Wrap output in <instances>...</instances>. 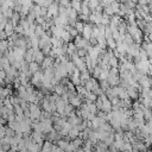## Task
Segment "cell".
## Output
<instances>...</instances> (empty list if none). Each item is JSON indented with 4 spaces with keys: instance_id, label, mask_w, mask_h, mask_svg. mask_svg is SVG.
<instances>
[{
    "instance_id": "obj_14",
    "label": "cell",
    "mask_w": 152,
    "mask_h": 152,
    "mask_svg": "<svg viewBox=\"0 0 152 152\" xmlns=\"http://www.w3.org/2000/svg\"><path fill=\"white\" fill-rule=\"evenodd\" d=\"M51 44L53 48H62L63 44H64V40L61 38V37H55L52 36L51 37Z\"/></svg>"
},
{
    "instance_id": "obj_28",
    "label": "cell",
    "mask_w": 152,
    "mask_h": 152,
    "mask_svg": "<svg viewBox=\"0 0 152 152\" xmlns=\"http://www.w3.org/2000/svg\"><path fill=\"white\" fill-rule=\"evenodd\" d=\"M101 24L108 26L110 24V17L108 14H106L104 12H102V17H101Z\"/></svg>"
},
{
    "instance_id": "obj_10",
    "label": "cell",
    "mask_w": 152,
    "mask_h": 152,
    "mask_svg": "<svg viewBox=\"0 0 152 152\" xmlns=\"http://www.w3.org/2000/svg\"><path fill=\"white\" fill-rule=\"evenodd\" d=\"M107 81H108V83H109L110 87L119 86V83H120V75H109L108 74Z\"/></svg>"
},
{
    "instance_id": "obj_5",
    "label": "cell",
    "mask_w": 152,
    "mask_h": 152,
    "mask_svg": "<svg viewBox=\"0 0 152 152\" xmlns=\"http://www.w3.org/2000/svg\"><path fill=\"white\" fill-rule=\"evenodd\" d=\"M72 42L75 43V45L77 46V49H78V48H87V46L89 45V42H88V39L83 38L81 34L76 36V37L74 38V40H72Z\"/></svg>"
},
{
    "instance_id": "obj_2",
    "label": "cell",
    "mask_w": 152,
    "mask_h": 152,
    "mask_svg": "<svg viewBox=\"0 0 152 152\" xmlns=\"http://www.w3.org/2000/svg\"><path fill=\"white\" fill-rule=\"evenodd\" d=\"M71 61H72V63L75 64V66H76L77 69H80L81 71L87 69V64H86V61H84V58H82V57H78L76 53L71 56Z\"/></svg>"
},
{
    "instance_id": "obj_6",
    "label": "cell",
    "mask_w": 152,
    "mask_h": 152,
    "mask_svg": "<svg viewBox=\"0 0 152 152\" xmlns=\"http://www.w3.org/2000/svg\"><path fill=\"white\" fill-rule=\"evenodd\" d=\"M55 57H52V56H45L44 57V59H43V62L40 63V69L42 70H44V69H46V68H50V66H53V63H55Z\"/></svg>"
},
{
    "instance_id": "obj_21",
    "label": "cell",
    "mask_w": 152,
    "mask_h": 152,
    "mask_svg": "<svg viewBox=\"0 0 152 152\" xmlns=\"http://www.w3.org/2000/svg\"><path fill=\"white\" fill-rule=\"evenodd\" d=\"M11 20H12V23H13V25H14V27L20 23V19H21V15H20V13L19 12H17V11H14L13 12V14H12V17L10 18Z\"/></svg>"
},
{
    "instance_id": "obj_37",
    "label": "cell",
    "mask_w": 152,
    "mask_h": 152,
    "mask_svg": "<svg viewBox=\"0 0 152 152\" xmlns=\"http://www.w3.org/2000/svg\"><path fill=\"white\" fill-rule=\"evenodd\" d=\"M53 129H56L57 132H59L61 129H62V127L58 125V124H56V122H53Z\"/></svg>"
},
{
    "instance_id": "obj_3",
    "label": "cell",
    "mask_w": 152,
    "mask_h": 152,
    "mask_svg": "<svg viewBox=\"0 0 152 152\" xmlns=\"http://www.w3.org/2000/svg\"><path fill=\"white\" fill-rule=\"evenodd\" d=\"M126 90H127L128 97H129V99H132L133 101L139 99V96H140V91H139L138 87H135V86H132V84H131Z\"/></svg>"
},
{
    "instance_id": "obj_15",
    "label": "cell",
    "mask_w": 152,
    "mask_h": 152,
    "mask_svg": "<svg viewBox=\"0 0 152 152\" xmlns=\"http://www.w3.org/2000/svg\"><path fill=\"white\" fill-rule=\"evenodd\" d=\"M5 32H6V34H7V37H10L13 32H14V25H13V23H12V20L11 19H8V21L6 23V25H5Z\"/></svg>"
},
{
    "instance_id": "obj_18",
    "label": "cell",
    "mask_w": 152,
    "mask_h": 152,
    "mask_svg": "<svg viewBox=\"0 0 152 152\" xmlns=\"http://www.w3.org/2000/svg\"><path fill=\"white\" fill-rule=\"evenodd\" d=\"M80 77H81V81H82V82H81V84L83 86V84H84V82L91 77V72H90L88 69L82 70V71H81V74H80Z\"/></svg>"
},
{
    "instance_id": "obj_34",
    "label": "cell",
    "mask_w": 152,
    "mask_h": 152,
    "mask_svg": "<svg viewBox=\"0 0 152 152\" xmlns=\"http://www.w3.org/2000/svg\"><path fill=\"white\" fill-rule=\"evenodd\" d=\"M14 32H17V33H19L20 36H24L25 34V28L20 25V24H18L15 27H14Z\"/></svg>"
},
{
    "instance_id": "obj_24",
    "label": "cell",
    "mask_w": 152,
    "mask_h": 152,
    "mask_svg": "<svg viewBox=\"0 0 152 152\" xmlns=\"http://www.w3.org/2000/svg\"><path fill=\"white\" fill-rule=\"evenodd\" d=\"M45 32H46V30H45L42 25H38V24H37L36 30H34V34H36V36H38V37L40 38L42 36H44V34H45Z\"/></svg>"
},
{
    "instance_id": "obj_23",
    "label": "cell",
    "mask_w": 152,
    "mask_h": 152,
    "mask_svg": "<svg viewBox=\"0 0 152 152\" xmlns=\"http://www.w3.org/2000/svg\"><path fill=\"white\" fill-rule=\"evenodd\" d=\"M76 52H77V46L75 45L74 42H69V43H68V53H69L70 56H72V55H75Z\"/></svg>"
},
{
    "instance_id": "obj_1",
    "label": "cell",
    "mask_w": 152,
    "mask_h": 152,
    "mask_svg": "<svg viewBox=\"0 0 152 152\" xmlns=\"http://www.w3.org/2000/svg\"><path fill=\"white\" fill-rule=\"evenodd\" d=\"M28 109L31 112V115H30V119L32 121L34 120H39V116L42 114V108L38 103L36 102H28Z\"/></svg>"
},
{
    "instance_id": "obj_17",
    "label": "cell",
    "mask_w": 152,
    "mask_h": 152,
    "mask_svg": "<svg viewBox=\"0 0 152 152\" xmlns=\"http://www.w3.org/2000/svg\"><path fill=\"white\" fill-rule=\"evenodd\" d=\"M28 69H30V72L33 75L34 72H37L38 70H40V64L36 61H32L28 63Z\"/></svg>"
},
{
    "instance_id": "obj_29",
    "label": "cell",
    "mask_w": 152,
    "mask_h": 152,
    "mask_svg": "<svg viewBox=\"0 0 152 152\" xmlns=\"http://www.w3.org/2000/svg\"><path fill=\"white\" fill-rule=\"evenodd\" d=\"M103 12H104L106 14H108L109 17H112V15H114V14H115V11H114V8H113L110 5L104 6V7H103Z\"/></svg>"
},
{
    "instance_id": "obj_31",
    "label": "cell",
    "mask_w": 152,
    "mask_h": 152,
    "mask_svg": "<svg viewBox=\"0 0 152 152\" xmlns=\"http://www.w3.org/2000/svg\"><path fill=\"white\" fill-rule=\"evenodd\" d=\"M76 55H77L78 57H82V58H84V57L88 55V51H87V49H86V48H78V49H77V52H76Z\"/></svg>"
},
{
    "instance_id": "obj_27",
    "label": "cell",
    "mask_w": 152,
    "mask_h": 152,
    "mask_svg": "<svg viewBox=\"0 0 152 152\" xmlns=\"http://www.w3.org/2000/svg\"><path fill=\"white\" fill-rule=\"evenodd\" d=\"M96 39H97V44L102 49H106L107 48V42H106V37L104 36H99V37H96Z\"/></svg>"
},
{
    "instance_id": "obj_12",
    "label": "cell",
    "mask_w": 152,
    "mask_h": 152,
    "mask_svg": "<svg viewBox=\"0 0 152 152\" xmlns=\"http://www.w3.org/2000/svg\"><path fill=\"white\" fill-rule=\"evenodd\" d=\"M83 121V119L78 115H71V116H68V122L71 125V126H77L78 124H81Z\"/></svg>"
},
{
    "instance_id": "obj_32",
    "label": "cell",
    "mask_w": 152,
    "mask_h": 152,
    "mask_svg": "<svg viewBox=\"0 0 152 152\" xmlns=\"http://www.w3.org/2000/svg\"><path fill=\"white\" fill-rule=\"evenodd\" d=\"M101 71H102V69H101L99 65H96V66H94V69H93V71H91V76H94L95 78H99Z\"/></svg>"
},
{
    "instance_id": "obj_25",
    "label": "cell",
    "mask_w": 152,
    "mask_h": 152,
    "mask_svg": "<svg viewBox=\"0 0 152 152\" xmlns=\"http://www.w3.org/2000/svg\"><path fill=\"white\" fill-rule=\"evenodd\" d=\"M106 42H107V48L112 49V50H115L116 49V40L110 37V38H106Z\"/></svg>"
},
{
    "instance_id": "obj_19",
    "label": "cell",
    "mask_w": 152,
    "mask_h": 152,
    "mask_svg": "<svg viewBox=\"0 0 152 152\" xmlns=\"http://www.w3.org/2000/svg\"><path fill=\"white\" fill-rule=\"evenodd\" d=\"M78 135H80V131H78V128H77L76 126H72V127L70 128L69 133H68V138H69L70 140H72V139L77 138Z\"/></svg>"
},
{
    "instance_id": "obj_13",
    "label": "cell",
    "mask_w": 152,
    "mask_h": 152,
    "mask_svg": "<svg viewBox=\"0 0 152 152\" xmlns=\"http://www.w3.org/2000/svg\"><path fill=\"white\" fill-rule=\"evenodd\" d=\"M65 15L68 19H77L78 18V12L76 10H74L72 7H68L65 11Z\"/></svg>"
},
{
    "instance_id": "obj_38",
    "label": "cell",
    "mask_w": 152,
    "mask_h": 152,
    "mask_svg": "<svg viewBox=\"0 0 152 152\" xmlns=\"http://www.w3.org/2000/svg\"><path fill=\"white\" fill-rule=\"evenodd\" d=\"M150 14H151V17H152V8H151V11H150Z\"/></svg>"
},
{
    "instance_id": "obj_35",
    "label": "cell",
    "mask_w": 152,
    "mask_h": 152,
    "mask_svg": "<svg viewBox=\"0 0 152 152\" xmlns=\"http://www.w3.org/2000/svg\"><path fill=\"white\" fill-rule=\"evenodd\" d=\"M88 42H89V44H90L91 46L97 45V39H96V37H94V36H91V37L88 39Z\"/></svg>"
},
{
    "instance_id": "obj_22",
    "label": "cell",
    "mask_w": 152,
    "mask_h": 152,
    "mask_svg": "<svg viewBox=\"0 0 152 152\" xmlns=\"http://www.w3.org/2000/svg\"><path fill=\"white\" fill-rule=\"evenodd\" d=\"M8 50V39H1L0 40V53L4 55Z\"/></svg>"
},
{
    "instance_id": "obj_30",
    "label": "cell",
    "mask_w": 152,
    "mask_h": 152,
    "mask_svg": "<svg viewBox=\"0 0 152 152\" xmlns=\"http://www.w3.org/2000/svg\"><path fill=\"white\" fill-rule=\"evenodd\" d=\"M84 21H82V20H80V19H77L76 20V23H75V27L77 28V31L81 33L82 31H83V28H84Z\"/></svg>"
},
{
    "instance_id": "obj_8",
    "label": "cell",
    "mask_w": 152,
    "mask_h": 152,
    "mask_svg": "<svg viewBox=\"0 0 152 152\" xmlns=\"http://www.w3.org/2000/svg\"><path fill=\"white\" fill-rule=\"evenodd\" d=\"M62 138V135L59 134V132H57L56 129H51L49 133H46V138L45 139H49V140H51L52 142H56L57 140H59Z\"/></svg>"
},
{
    "instance_id": "obj_7",
    "label": "cell",
    "mask_w": 152,
    "mask_h": 152,
    "mask_svg": "<svg viewBox=\"0 0 152 152\" xmlns=\"http://www.w3.org/2000/svg\"><path fill=\"white\" fill-rule=\"evenodd\" d=\"M83 101H84V97H83V96H81L80 94H76L75 96H72V97H70V99H69V102H70L75 108H80Z\"/></svg>"
},
{
    "instance_id": "obj_16",
    "label": "cell",
    "mask_w": 152,
    "mask_h": 152,
    "mask_svg": "<svg viewBox=\"0 0 152 152\" xmlns=\"http://www.w3.org/2000/svg\"><path fill=\"white\" fill-rule=\"evenodd\" d=\"M33 52H34V49H33V48H28V49L26 50V52H25V55H24V59H25L27 63L34 61V59H33Z\"/></svg>"
},
{
    "instance_id": "obj_4",
    "label": "cell",
    "mask_w": 152,
    "mask_h": 152,
    "mask_svg": "<svg viewBox=\"0 0 152 152\" xmlns=\"http://www.w3.org/2000/svg\"><path fill=\"white\" fill-rule=\"evenodd\" d=\"M58 7H59V4H57V2L53 1L51 5L48 6V14H46L45 17H51V18H53V17L58 15Z\"/></svg>"
},
{
    "instance_id": "obj_33",
    "label": "cell",
    "mask_w": 152,
    "mask_h": 152,
    "mask_svg": "<svg viewBox=\"0 0 152 152\" xmlns=\"http://www.w3.org/2000/svg\"><path fill=\"white\" fill-rule=\"evenodd\" d=\"M5 135H7V137H10V138H13V137L15 135V131H14V129H12L11 127L6 126V129H5Z\"/></svg>"
},
{
    "instance_id": "obj_36",
    "label": "cell",
    "mask_w": 152,
    "mask_h": 152,
    "mask_svg": "<svg viewBox=\"0 0 152 152\" xmlns=\"http://www.w3.org/2000/svg\"><path fill=\"white\" fill-rule=\"evenodd\" d=\"M8 37H7V34H6V32H5V30H0V40L1 39H7Z\"/></svg>"
},
{
    "instance_id": "obj_11",
    "label": "cell",
    "mask_w": 152,
    "mask_h": 152,
    "mask_svg": "<svg viewBox=\"0 0 152 152\" xmlns=\"http://www.w3.org/2000/svg\"><path fill=\"white\" fill-rule=\"evenodd\" d=\"M44 57H45V55L43 53V51L38 48V49H34V52H33V59L36 61V62H38L39 64L43 62V59H44Z\"/></svg>"
},
{
    "instance_id": "obj_9",
    "label": "cell",
    "mask_w": 152,
    "mask_h": 152,
    "mask_svg": "<svg viewBox=\"0 0 152 152\" xmlns=\"http://www.w3.org/2000/svg\"><path fill=\"white\" fill-rule=\"evenodd\" d=\"M140 48L146 51L148 58L152 57V42H150V40H142L141 44H140Z\"/></svg>"
},
{
    "instance_id": "obj_26",
    "label": "cell",
    "mask_w": 152,
    "mask_h": 152,
    "mask_svg": "<svg viewBox=\"0 0 152 152\" xmlns=\"http://www.w3.org/2000/svg\"><path fill=\"white\" fill-rule=\"evenodd\" d=\"M119 64H120L119 58H118L115 55H113V56L109 58V66H115V68H119Z\"/></svg>"
},
{
    "instance_id": "obj_39",
    "label": "cell",
    "mask_w": 152,
    "mask_h": 152,
    "mask_svg": "<svg viewBox=\"0 0 152 152\" xmlns=\"http://www.w3.org/2000/svg\"><path fill=\"white\" fill-rule=\"evenodd\" d=\"M0 56H1V53H0Z\"/></svg>"
},
{
    "instance_id": "obj_20",
    "label": "cell",
    "mask_w": 152,
    "mask_h": 152,
    "mask_svg": "<svg viewBox=\"0 0 152 152\" xmlns=\"http://www.w3.org/2000/svg\"><path fill=\"white\" fill-rule=\"evenodd\" d=\"M52 144H53V142H52L51 140L45 139L44 142H43V145H42V151H43V152H50L51 148H52Z\"/></svg>"
}]
</instances>
